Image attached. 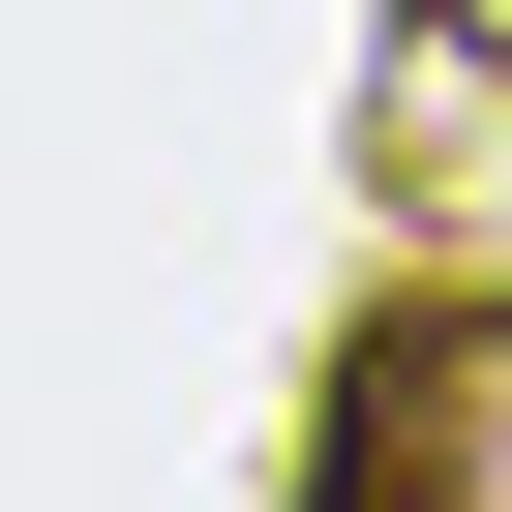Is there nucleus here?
<instances>
[{"label":"nucleus","mask_w":512,"mask_h":512,"mask_svg":"<svg viewBox=\"0 0 512 512\" xmlns=\"http://www.w3.org/2000/svg\"><path fill=\"white\" fill-rule=\"evenodd\" d=\"M302 512H482V332H452V302H392V332L332 362V452H302Z\"/></svg>","instance_id":"obj_1"}]
</instances>
